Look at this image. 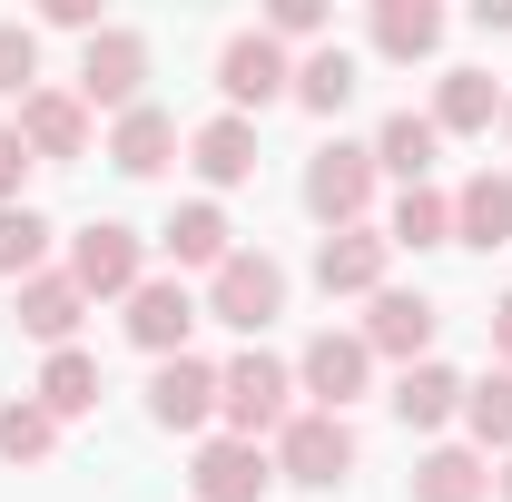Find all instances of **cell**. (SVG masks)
Here are the masks:
<instances>
[{
	"mask_svg": "<svg viewBox=\"0 0 512 502\" xmlns=\"http://www.w3.org/2000/svg\"><path fill=\"white\" fill-rule=\"evenodd\" d=\"M286 414H296V365H286V355L247 345V355L217 365V434L276 443V434H286Z\"/></svg>",
	"mask_w": 512,
	"mask_h": 502,
	"instance_id": "6da1fadb",
	"label": "cell"
},
{
	"mask_svg": "<svg viewBox=\"0 0 512 502\" xmlns=\"http://www.w3.org/2000/svg\"><path fill=\"white\" fill-rule=\"evenodd\" d=\"M60 276L89 296V306H128L158 266H148V237L128 227V217H89V227H69V256H60Z\"/></svg>",
	"mask_w": 512,
	"mask_h": 502,
	"instance_id": "7a4b0ae2",
	"label": "cell"
},
{
	"mask_svg": "<svg viewBox=\"0 0 512 502\" xmlns=\"http://www.w3.org/2000/svg\"><path fill=\"white\" fill-rule=\"evenodd\" d=\"M375 148L365 138H325L316 158H306V217H316L325 237L335 227H375Z\"/></svg>",
	"mask_w": 512,
	"mask_h": 502,
	"instance_id": "3957f363",
	"label": "cell"
},
{
	"mask_svg": "<svg viewBox=\"0 0 512 502\" xmlns=\"http://www.w3.org/2000/svg\"><path fill=\"white\" fill-rule=\"evenodd\" d=\"M79 109L89 119H128L138 99H148V30H128V20H109L99 40H79Z\"/></svg>",
	"mask_w": 512,
	"mask_h": 502,
	"instance_id": "277c9868",
	"label": "cell"
},
{
	"mask_svg": "<svg viewBox=\"0 0 512 502\" xmlns=\"http://www.w3.org/2000/svg\"><path fill=\"white\" fill-rule=\"evenodd\" d=\"M266 453H276V483H296V493H335V483L355 473V424H345V414H316V404H296L286 434L266 443Z\"/></svg>",
	"mask_w": 512,
	"mask_h": 502,
	"instance_id": "5b68a950",
	"label": "cell"
},
{
	"mask_svg": "<svg viewBox=\"0 0 512 502\" xmlns=\"http://www.w3.org/2000/svg\"><path fill=\"white\" fill-rule=\"evenodd\" d=\"M197 306L217 315V325H237V335L256 345V335L286 315V266H276L266 247H237L227 266H217V276H207V296H197Z\"/></svg>",
	"mask_w": 512,
	"mask_h": 502,
	"instance_id": "8992f818",
	"label": "cell"
},
{
	"mask_svg": "<svg viewBox=\"0 0 512 502\" xmlns=\"http://www.w3.org/2000/svg\"><path fill=\"white\" fill-rule=\"evenodd\" d=\"M355 335H365V355H375V365L404 375V365H424V355H434L444 306H434L424 286H384V296H365V325H355Z\"/></svg>",
	"mask_w": 512,
	"mask_h": 502,
	"instance_id": "52a82bcc",
	"label": "cell"
},
{
	"mask_svg": "<svg viewBox=\"0 0 512 502\" xmlns=\"http://www.w3.org/2000/svg\"><path fill=\"white\" fill-rule=\"evenodd\" d=\"M296 394H306L316 414H345L355 394H375V355H365V335H355V325L306 335V355H296Z\"/></svg>",
	"mask_w": 512,
	"mask_h": 502,
	"instance_id": "ba28073f",
	"label": "cell"
},
{
	"mask_svg": "<svg viewBox=\"0 0 512 502\" xmlns=\"http://www.w3.org/2000/svg\"><path fill=\"white\" fill-rule=\"evenodd\" d=\"M296 89V50H276L266 30H237L227 50H217V99H227V119H256V109H276Z\"/></svg>",
	"mask_w": 512,
	"mask_h": 502,
	"instance_id": "9c48e42d",
	"label": "cell"
},
{
	"mask_svg": "<svg viewBox=\"0 0 512 502\" xmlns=\"http://www.w3.org/2000/svg\"><path fill=\"white\" fill-rule=\"evenodd\" d=\"M148 424L158 434H188V443H207L217 434V365L207 355H168V365H148Z\"/></svg>",
	"mask_w": 512,
	"mask_h": 502,
	"instance_id": "30bf717a",
	"label": "cell"
},
{
	"mask_svg": "<svg viewBox=\"0 0 512 502\" xmlns=\"http://www.w3.org/2000/svg\"><path fill=\"white\" fill-rule=\"evenodd\" d=\"M197 286L188 276H148V286H138V296H128V345H138V355H148V365H168V355H188V335H197Z\"/></svg>",
	"mask_w": 512,
	"mask_h": 502,
	"instance_id": "8fae6325",
	"label": "cell"
},
{
	"mask_svg": "<svg viewBox=\"0 0 512 502\" xmlns=\"http://www.w3.org/2000/svg\"><path fill=\"white\" fill-rule=\"evenodd\" d=\"M10 128H20V148L40 158V168H69V158H89V138H99V119L79 109V89H30L20 109H10Z\"/></svg>",
	"mask_w": 512,
	"mask_h": 502,
	"instance_id": "7c38bea8",
	"label": "cell"
},
{
	"mask_svg": "<svg viewBox=\"0 0 512 502\" xmlns=\"http://www.w3.org/2000/svg\"><path fill=\"white\" fill-rule=\"evenodd\" d=\"M188 493L197 502H266L276 493V453L266 443H237V434H207L188 453Z\"/></svg>",
	"mask_w": 512,
	"mask_h": 502,
	"instance_id": "4fadbf2b",
	"label": "cell"
},
{
	"mask_svg": "<svg viewBox=\"0 0 512 502\" xmlns=\"http://www.w3.org/2000/svg\"><path fill=\"white\" fill-rule=\"evenodd\" d=\"M158 256H168V276H217V266L237 256L227 207H217V197H178V207L158 217Z\"/></svg>",
	"mask_w": 512,
	"mask_h": 502,
	"instance_id": "5bb4252c",
	"label": "cell"
},
{
	"mask_svg": "<svg viewBox=\"0 0 512 502\" xmlns=\"http://www.w3.org/2000/svg\"><path fill=\"white\" fill-rule=\"evenodd\" d=\"M316 286L325 296H384V286H394L384 227H335V237H316Z\"/></svg>",
	"mask_w": 512,
	"mask_h": 502,
	"instance_id": "9a60e30c",
	"label": "cell"
},
{
	"mask_svg": "<svg viewBox=\"0 0 512 502\" xmlns=\"http://www.w3.org/2000/svg\"><path fill=\"white\" fill-rule=\"evenodd\" d=\"M79 315H89V296L69 286L60 266H40V276H20V286H10V325H20L30 345H50V355L79 345Z\"/></svg>",
	"mask_w": 512,
	"mask_h": 502,
	"instance_id": "2e32d148",
	"label": "cell"
},
{
	"mask_svg": "<svg viewBox=\"0 0 512 502\" xmlns=\"http://www.w3.org/2000/svg\"><path fill=\"white\" fill-rule=\"evenodd\" d=\"M463 384H473V375H453L444 355H424V365H404V375H394L384 404H394V424H404V434H434V443H444V424H463Z\"/></svg>",
	"mask_w": 512,
	"mask_h": 502,
	"instance_id": "e0dca14e",
	"label": "cell"
},
{
	"mask_svg": "<svg viewBox=\"0 0 512 502\" xmlns=\"http://www.w3.org/2000/svg\"><path fill=\"white\" fill-rule=\"evenodd\" d=\"M178 148H188V138H178V119H168L158 99H138L128 119H109V168H119V178H168Z\"/></svg>",
	"mask_w": 512,
	"mask_h": 502,
	"instance_id": "ac0fdd59",
	"label": "cell"
},
{
	"mask_svg": "<svg viewBox=\"0 0 512 502\" xmlns=\"http://www.w3.org/2000/svg\"><path fill=\"white\" fill-rule=\"evenodd\" d=\"M453 247H473V256L512 247V168H473L453 188Z\"/></svg>",
	"mask_w": 512,
	"mask_h": 502,
	"instance_id": "d6986e66",
	"label": "cell"
},
{
	"mask_svg": "<svg viewBox=\"0 0 512 502\" xmlns=\"http://www.w3.org/2000/svg\"><path fill=\"white\" fill-rule=\"evenodd\" d=\"M188 168L207 178V197L247 188V178H256V119H227V109H217V119H197V128H188Z\"/></svg>",
	"mask_w": 512,
	"mask_h": 502,
	"instance_id": "ffe728a7",
	"label": "cell"
},
{
	"mask_svg": "<svg viewBox=\"0 0 512 502\" xmlns=\"http://www.w3.org/2000/svg\"><path fill=\"white\" fill-rule=\"evenodd\" d=\"M365 40H375V60L414 69V60L444 50V10H434V0H375V10H365Z\"/></svg>",
	"mask_w": 512,
	"mask_h": 502,
	"instance_id": "44dd1931",
	"label": "cell"
},
{
	"mask_svg": "<svg viewBox=\"0 0 512 502\" xmlns=\"http://www.w3.org/2000/svg\"><path fill=\"white\" fill-rule=\"evenodd\" d=\"M375 148V178H404V188H434V158H444V128L424 109H394V119L365 138Z\"/></svg>",
	"mask_w": 512,
	"mask_h": 502,
	"instance_id": "7402d4cb",
	"label": "cell"
},
{
	"mask_svg": "<svg viewBox=\"0 0 512 502\" xmlns=\"http://www.w3.org/2000/svg\"><path fill=\"white\" fill-rule=\"evenodd\" d=\"M424 119L444 128V138H483V128H503V79H493V69H444Z\"/></svg>",
	"mask_w": 512,
	"mask_h": 502,
	"instance_id": "603a6c76",
	"label": "cell"
},
{
	"mask_svg": "<svg viewBox=\"0 0 512 502\" xmlns=\"http://www.w3.org/2000/svg\"><path fill=\"white\" fill-rule=\"evenodd\" d=\"M404 493H414V502H493V463H483L473 443H424Z\"/></svg>",
	"mask_w": 512,
	"mask_h": 502,
	"instance_id": "cb8c5ba5",
	"label": "cell"
},
{
	"mask_svg": "<svg viewBox=\"0 0 512 502\" xmlns=\"http://www.w3.org/2000/svg\"><path fill=\"white\" fill-rule=\"evenodd\" d=\"M355 89H365V60H355L345 40H325V50L296 60V89H286V99H296L306 119H345V99H355Z\"/></svg>",
	"mask_w": 512,
	"mask_h": 502,
	"instance_id": "d4e9b609",
	"label": "cell"
},
{
	"mask_svg": "<svg viewBox=\"0 0 512 502\" xmlns=\"http://www.w3.org/2000/svg\"><path fill=\"white\" fill-rule=\"evenodd\" d=\"M30 404H40L50 424H79V414H99V355L60 345V355L40 365V384H30Z\"/></svg>",
	"mask_w": 512,
	"mask_h": 502,
	"instance_id": "484cf974",
	"label": "cell"
},
{
	"mask_svg": "<svg viewBox=\"0 0 512 502\" xmlns=\"http://www.w3.org/2000/svg\"><path fill=\"white\" fill-rule=\"evenodd\" d=\"M384 247H453V188H394L384 207Z\"/></svg>",
	"mask_w": 512,
	"mask_h": 502,
	"instance_id": "4316f807",
	"label": "cell"
},
{
	"mask_svg": "<svg viewBox=\"0 0 512 502\" xmlns=\"http://www.w3.org/2000/svg\"><path fill=\"white\" fill-rule=\"evenodd\" d=\"M463 434H473L483 463H503V453H512V365H493V375L463 384Z\"/></svg>",
	"mask_w": 512,
	"mask_h": 502,
	"instance_id": "83f0119b",
	"label": "cell"
},
{
	"mask_svg": "<svg viewBox=\"0 0 512 502\" xmlns=\"http://www.w3.org/2000/svg\"><path fill=\"white\" fill-rule=\"evenodd\" d=\"M60 434H69V424H50L30 394H10V404H0V463H10V473H40V463L60 453Z\"/></svg>",
	"mask_w": 512,
	"mask_h": 502,
	"instance_id": "f1b7e54d",
	"label": "cell"
},
{
	"mask_svg": "<svg viewBox=\"0 0 512 502\" xmlns=\"http://www.w3.org/2000/svg\"><path fill=\"white\" fill-rule=\"evenodd\" d=\"M50 237H60V227H50L30 197H20V207H0V286L40 276V266H50Z\"/></svg>",
	"mask_w": 512,
	"mask_h": 502,
	"instance_id": "f546056e",
	"label": "cell"
},
{
	"mask_svg": "<svg viewBox=\"0 0 512 502\" xmlns=\"http://www.w3.org/2000/svg\"><path fill=\"white\" fill-rule=\"evenodd\" d=\"M30 89H40V30L30 20H0V99L20 109Z\"/></svg>",
	"mask_w": 512,
	"mask_h": 502,
	"instance_id": "4dcf8cb0",
	"label": "cell"
},
{
	"mask_svg": "<svg viewBox=\"0 0 512 502\" xmlns=\"http://www.w3.org/2000/svg\"><path fill=\"white\" fill-rule=\"evenodd\" d=\"M256 30H266L276 50H325V30H335V10H325V0H276V10H266Z\"/></svg>",
	"mask_w": 512,
	"mask_h": 502,
	"instance_id": "1f68e13d",
	"label": "cell"
},
{
	"mask_svg": "<svg viewBox=\"0 0 512 502\" xmlns=\"http://www.w3.org/2000/svg\"><path fill=\"white\" fill-rule=\"evenodd\" d=\"M30 168H40V158L20 148V128L0 119V207H20V188H30Z\"/></svg>",
	"mask_w": 512,
	"mask_h": 502,
	"instance_id": "d6a6232c",
	"label": "cell"
},
{
	"mask_svg": "<svg viewBox=\"0 0 512 502\" xmlns=\"http://www.w3.org/2000/svg\"><path fill=\"white\" fill-rule=\"evenodd\" d=\"M40 20L69 30V40H99V30H109V20H99V0H40Z\"/></svg>",
	"mask_w": 512,
	"mask_h": 502,
	"instance_id": "836d02e7",
	"label": "cell"
},
{
	"mask_svg": "<svg viewBox=\"0 0 512 502\" xmlns=\"http://www.w3.org/2000/svg\"><path fill=\"white\" fill-rule=\"evenodd\" d=\"M473 30L483 40H512V0H473Z\"/></svg>",
	"mask_w": 512,
	"mask_h": 502,
	"instance_id": "e575fe53",
	"label": "cell"
},
{
	"mask_svg": "<svg viewBox=\"0 0 512 502\" xmlns=\"http://www.w3.org/2000/svg\"><path fill=\"white\" fill-rule=\"evenodd\" d=\"M483 325H493V355H503V365H512V286H503V296H493V315H483Z\"/></svg>",
	"mask_w": 512,
	"mask_h": 502,
	"instance_id": "d590c367",
	"label": "cell"
},
{
	"mask_svg": "<svg viewBox=\"0 0 512 502\" xmlns=\"http://www.w3.org/2000/svg\"><path fill=\"white\" fill-rule=\"evenodd\" d=\"M493 502H512V453H503V463H493Z\"/></svg>",
	"mask_w": 512,
	"mask_h": 502,
	"instance_id": "8d00e7d4",
	"label": "cell"
},
{
	"mask_svg": "<svg viewBox=\"0 0 512 502\" xmlns=\"http://www.w3.org/2000/svg\"><path fill=\"white\" fill-rule=\"evenodd\" d=\"M503 148H512V89H503Z\"/></svg>",
	"mask_w": 512,
	"mask_h": 502,
	"instance_id": "74e56055",
	"label": "cell"
}]
</instances>
